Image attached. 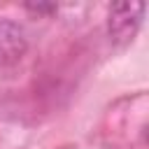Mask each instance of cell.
I'll list each match as a JSON object with an SVG mask.
<instances>
[{
    "label": "cell",
    "instance_id": "6da1fadb",
    "mask_svg": "<svg viewBox=\"0 0 149 149\" xmlns=\"http://www.w3.org/2000/svg\"><path fill=\"white\" fill-rule=\"evenodd\" d=\"M144 2H116L109 7L107 12V33L112 37V42L116 44H126L130 42L144 19Z\"/></svg>",
    "mask_w": 149,
    "mask_h": 149
},
{
    "label": "cell",
    "instance_id": "7a4b0ae2",
    "mask_svg": "<svg viewBox=\"0 0 149 149\" xmlns=\"http://www.w3.org/2000/svg\"><path fill=\"white\" fill-rule=\"evenodd\" d=\"M26 51V35L12 21H0V63L21 58Z\"/></svg>",
    "mask_w": 149,
    "mask_h": 149
}]
</instances>
